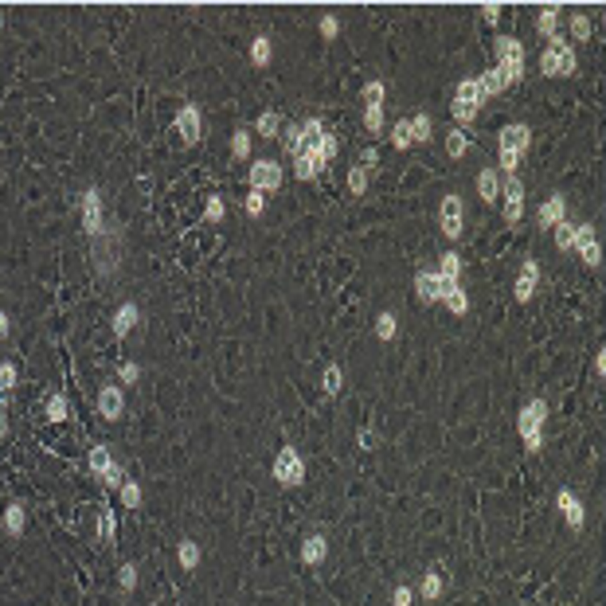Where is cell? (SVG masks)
<instances>
[{"label": "cell", "mask_w": 606, "mask_h": 606, "mask_svg": "<svg viewBox=\"0 0 606 606\" xmlns=\"http://www.w3.org/2000/svg\"><path fill=\"white\" fill-rule=\"evenodd\" d=\"M223 215H227V200H223V196H207L204 223H223Z\"/></svg>", "instance_id": "cell-45"}, {"label": "cell", "mask_w": 606, "mask_h": 606, "mask_svg": "<svg viewBox=\"0 0 606 606\" xmlns=\"http://www.w3.org/2000/svg\"><path fill=\"white\" fill-rule=\"evenodd\" d=\"M16 379H20V368H16L12 360H4L0 364V395H8L16 387Z\"/></svg>", "instance_id": "cell-48"}, {"label": "cell", "mask_w": 606, "mask_h": 606, "mask_svg": "<svg viewBox=\"0 0 606 606\" xmlns=\"http://www.w3.org/2000/svg\"><path fill=\"white\" fill-rule=\"evenodd\" d=\"M414 294H419L422 305L442 302V282H438V274L434 270H419V274H414Z\"/></svg>", "instance_id": "cell-19"}, {"label": "cell", "mask_w": 606, "mask_h": 606, "mask_svg": "<svg viewBox=\"0 0 606 606\" xmlns=\"http://www.w3.org/2000/svg\"><path fill=\"white\" fill-rule=\"evenodd\" d=\"M137 321H141V309L134 302H126V305H118V309H114V333L118 337H129L137 329Z\"/></svg>", "instance_id": "cell-23"}, {"label": "cell", "mask_w": 606, "mask_h": 606, "mask_svg": "<svg viewBox=\"0 0 606 606\" xmlns=\"http://www.w3.org/2000/svg\"><path fill=\"white\" fill-rule=\"evenodd\" d=\"M454 102H462V106H473V110H481V102H485V98H481V86H477V79H462V82H458V98H454Z\"/></svg>", "instance_id": "cell-32"}, {"label": "cell", "mask_w": 606, "mask_h": 606, "mask_svg": "<svg viewBox=\"0 0 606 606\" xmlns=\"http://www.w3.org/2000/svg\"><path fill=\"white\" fill-rule=\"evenodd\" d=\"M325 164L329 161H325V153H321V141H313V145H305L302 153L294 157V177L297 180H309L313 172H321Z\"/></svg>", "instance_id": "cell-15"}, {"label": "cell", "mask_w": 606, "mask_h": 606, "mask_svg": "<svg viewBox=\"0 0 606 606\" xmlns=\"http://www.w3.org/2000/svg\"><path fill=\"white\" fill-rule=\"evenodd\" d=\"M555 28H560V8L547 4L544 12H540V20H536V31H540L544 39H552V36H555Z\"/></svg>", "instance_id": "cell-36"}, {"label": "cell", "mask_w": 606, "mask_h": 606, "mask_svg": "<svg viewBox=\"0 0 606 606\" xmlns=\"http://www.w3.org/2000/svg\"><path fill=\"white\" fill-rule=\"evenodd\" d=\"M567 219V200H563V192H552L544 200V207H540V215H536V223L544 231H552V227H560V223Z\"/></svg>", "instance_id": "cell-17"}, {"label": "cell", "mask_w": 606, "mask_h": 606, "mask_svg": "<svg viewBox=\"0 0 606 606\" xmlns=\"http://www.w3.org/2000/svg\"><path fill=\"white\" fill-rule=\"evenodd\" d=\"M8 333H12V321H8V313L0 309V340H8Z\"/></svg>", "instance_id": "cell-60"}, {"label": "cell", "mask_w": 606, "mask_h": 606, "mask_svg": "<svg viewBox=\"0 0 606 606\" xmlns=\"http://www.w3.org/2000/svg\"><path fill=\"white\" fill-rule=\"evenodd\" d=\"M364 129H368L372 137L384 134V106H364Z\"/></svg>", "instance_id": "cell-41"}, {"label": "cell", "mask_w": 606, "mask_h": 606, "mask_svg": "<svg viewBox=\"0 0 606 606\" xmlns=\"http://www.w3.org/2000/svg\"><path fill=\"white\" fill-rule=\"evenodd\" d=\"M286 149H289L294 157L305 149V141H302V126H286Z\"/></svg>", "instance_id": "cell-53"}, {"label": "cell", "mask_w": 606, "mask_h": 606, "mask_svg": "<svg viewBox=\"0 0 606 606\" xmlns=\"http://www.w3.org/2000/svg\"><path fill=\"white\" fill-rule=\"evenodd\" d=\"M270 55H274V47H270V39L267 36H259V39H254V44H251V63H254V67H270Z\"/></svg>", "instance_id": "cell-39"}, {"label": "cell", "mask_w": 606, "mask_h": 606, "mask_svg": "<svg viewBox=\"0 0 606 606\" xmlns=\"http://www.w3.org/2000/svg\"><path fill=\"white\" fill-rule=\"evenodd\" d=\"M442 591H446V579H442V571H438V567H430L427 575H422V587H419V595H422L427 602H434Z\"/></svg>", "instance_id": "cell-31"}, {"label": "cell", "mask_w": 606, "mask_h": 606, "mask_svg": "<svg viewBox=\"0 0 606 606\" xmlns=\"http://www.w3.org/2000/svg\"><path fill=\"white\" fill-rule=\"evenodd\" d=\"M438 282H442V278H438ZM442 305L454 313V317H466V313H470L466 286H462V282H442Z\"/></svg>", "instance_id": "cell-18"}, {"label": "cell", "mask_w": 606, "mask_h": 606, "mask_svg": "<svg viewBox=\"0 0 606 606\" xmlns=\"http://www.w3.org/2000/svg\"><path fill=\"white\" fill-rule=\"evenodd\" d=\"M571 251H579V259H583L591 270L602 267V247H599V239H595L591 223H579L575 227V247H571Z\"/></svg>", "instance_id": "cell-8"}, {"label": "cell", "mask_w": 606, "mask_h": 606, "mask_svg": "<svg viewBox=\"0 0 606 606\" xmlns=\"http://www.w3.org/2000/svg\"><path fill=\"white\" fill-rule=\"evenodd\" d=\"M0 525H4V532L12 536V540L24 536V528H28V509H24L20 501H12V505L4 509V517H0Z\"/></svg>", "instance_id": "cell-22"}, {"label": "cell", "mask_w": 606, "mask_h": 606, "mask_svg": "<svg viewBox=\"0 0 606 606\" xmlns=\"http://www.w3.org/2000/svg\"><path fill=\"white\" fill-rule=\"evenodd\" d=\"M528 149H532V129H528L525 121H509V126L501 129V153L525 157Z\"/></svg>", "instance_id": "cell-14"}, {"label": "cell", "mask_w": 606, "mask_h": 606, "mask_svg": "<svg viewBox=\"0 0 606 606\" xmlns=\"http://www.w3.org/2000/svg\"><path fill=\"white\" fill-rule=\"evenodd\" d=\"M384 94H387V86L379 79L364 82V106H384Z\"/></svg>", "instance_id": "cell-47"}, {"label": "cell", "mask_w": 606, "mask_h": 606, "mask_svg": "<svg viewBox=\"0 0 606 606\" xmlns=\"http://www.w3.org/2000/svg\"><path fill=\"white\" fill-rule=\"evenodd\" d=\"M251 188L254 192H278L282 188V164L278 161H254L251 164Z\"/></svg>", "instance_id": "cell-11"}, {"label": "cell", "mask_w": 606, "mask_h": 606, "mask_svg": "<svg viewBox=\"0 0 606 606\" xmlns=\"http://www.w3.org/2000/svg\"><path fill=\"white\" fill-rule=\"evenodd\" d=\"M177 606H184V602H177Z\"/></svg>", "instance_id": "cell-63"}, {"label": "cell", "mask_w": 606, "mask_h": 606, "mask_svg": "<svg viewBox=\"0 0 606 606\" xmlns=\"http://www.w3.org/2000/svg\"><path fill=\"white\" fill-rule=\"evenodd\" d=\"M118 497H121V505H126V509H141V501H145V489L137 485V481H121V489H118Z\"/></svg>", "instance_id": "cell-37"}, {"label": "cell", "mask_w": 606, "mask_h": 606, "mask_svg": "<svg viewBox=\"0 0 606 606\" xmlns=\"http://www.w3.org/2000/svg\"><path fill=\"white\" fill-rule=\"evenodd\" d=\"M501 200H505V223H520V215H525V184H520V177H509L505 180V192H501Z\"/></svg>", "instance_id": "cell-13"}, {"label": "cell", "mask_w": 606, "mask_h": 606, "mask_svg": "<svg viewBox=\"0 0 606 606\" xmlns=\"http://www.w3.org/2000/svg\"><path fill=\"white\" fill-rule=\"evenodd\" d=\"M321 153H325V161H333V157L340 153V141L333 134H325V137H321Z\"/></svg>", "instance_id": "cell-56"}, {"label": "cell", "mask_w": 606, "mask_h": 606, "mask_svg": "<svg viewBox=\"0 0 606 606\" xmlns=\"http://www.w3.org/2000/svg\"><path fill=\"white\" fill-rule=\"evenodd\" d=\"M368 184H372V169L352 164V169H348V192H352V196H364V192H368Z\"/></svg>", "instance_id": "cell-34"}, {"label": "cell", "mask_w": 606, "mask_h": 606, "mask_svg": "<svg viewBox=\"0 0 606 606\" xmlns=\"http://www.w3.org/2000/svg\"><path fill=\"white\" fill-rule=\"evenodd\" d=\"M98 414L102 419H121L126 414V387L121 384H106L102 392H98Z\"/></svg>", "instance_id": "cell-16"}, {"label": "cell", "mask_w": 606, "mask_h": 606, "mask_svg": "<svg viewBox=\"0 0 606 606\" xmlns=\"http://www.w3.org/2000/svg\"><path fill=\"white\" fill-rule=\"evenodd\" d=\"M177 560H180V567H184V571H196V567H200V560H204L200 544H196V540H180Z\"/></svg>", "instance_id": "cell-30"}, {"label": "cell", "mask_w": 606, "mask_h": 606, "mask_svg": "<svg viewBox=\"0 0 606 606\" xmlns=\"http://www.w3.org/2000/svg\"><path fill=\"white\" fill-rule=\"evenodd\" d=\"M376 161H379L376 145H368V149H364V153H360V164H364V169H372V164H376Z\"/></svg>", "instance_id": "cell-58"}, {"label": "cell", "mask_w": 606, "mask_h": 606, "mask_svg": "<svg viewBox=\"0 0 606 606\" xmlns=\"http://www.w3.org/2000/svg\"><path fill=\"white\" fill-rule=\"evenodd\" d=\"M231 157H235V161H247V157H251V134H247V129H235V134H231Z\"/></svg>", "instance_id": "cell-43"}, {"label": "cell", "mask_w": 606, "mask_h": 606, "mask_svg": "<svg viewBox=\"0 0 606 606\" xmlns=\"http://www.w3.org/2000/svg\"><path fill=\"white\" fill-rule=\"evenodd\" d=\"M395 333H399V321H395V313H379L376 317V340H395Z\"/></svg>", "instance_id": "cell-40"}, {"label": "cell", "mask_w": 606, "mask_h": 606, "mask_svg": "<svg viewBox=\"0 0 606 606\" xmlns=\"http://www.w3.org/2000/svg\"><path fill=\"white\" fill-rule=\"evenodd\" d=\"M462 270H466V262H462V254L458 251H446L442 259H438V278L442 282H462Z\"/></svg>", "instance_id": "cell-25"}, {"label": "cell", "mask_w": 606, "mask_h": 606, "mask_svg": "<svg viewBox=\"0 0 606 606\" xmlns=\"http://www.w3.org/2000/svg\"><path fill=\"white\" fill-rule=\"evenodd\" d=\"M114 540H118V512H114V509H102V512H98V544L110 547Z\"/></svg>", "instance_id": "cell-27"}, {"label": "cell", "mask_w": 606, "mask_h": 606, "mask_svg": "<svg viewBox=\"0 0 606 606\" xmlns=\"http://www.w3.org/2000/svg\"><path fill=\"white\" fill-rule=\"evenodd\" d=\"M254 129H259V137H267V141H278V137H282V118H278L274 110H267V114H259Z\"/></svg>", "instance_id": "cell-33"}, {"label": "cell", "mask_w": 606, "mask_h": 606, "mask_svg": "<svg viewBox=\"0 0 606 606\" xmlns=\"http://www.w3.org/2000/svg\"><path fill=\"white\" fill-rule=\"evenodd\" d=\"M595 372H599V379H606V348L595 352Z\"/></svg>", "instance_id": "cell-59"}, {"label": "cell", "mask_w": 606, "mask_h": 606, "mask_svg": "<svg viewBox=\"0 0 606 606\" xmlns=\"http://www.w3.org/2000/svg\"><path fill=\"white\" fill-rule=\"evenodd\" d=\"M411 137H414V145H427V141H434V121H430L427 110H419V114L411 118Z\"/></svg>", "instance_id": "cell-28"}, {"label": "cell", "mask_w": 606, "mask_h": 606, "mask_svg": "<svg viewBox=\"0 0 606 606\" xmlns=\"http://www.w3.org/2000/svg\"><path fill=\"white\" fill-rule=\"evenodd\" d=\"M493 51H497V67H501V74H505V82H509V86L525 79V44H520V39L497 36Z\"/></svg>", "instance_id": "cell-4"}, {"label": "cell", "mask_w": 606, "mask_h": 606, "mask_svg": "<svg viewBox=\"0 0 606 606\" xmlns=\"http://www.w3.org/2000/svg\"><path fill=\"white\" fill-rule=\"evenodd\" d=\"M571 39H579V44H587V39H591V16H587V12H575V16H571Z\"/></svg>", "instance_id": "cell-46"}, {"label": "cell", "mask_w": 606, "mask_h": 606, "mask_svg": "<svg viewBox=\"0 0 606 606\" xmlns=\"http://www.w3.org/2000/svg\"><path fill=\"white\" fill-rule=\"evenodd\" d=\"M90 473L102 477L110 489H121V481H126V470L110 458V446H94V450H90Z\"/></svg>", "instance_id": "cell-6"}, {"label": "cell", "mask_w": 606, "mask_h": 606, "mask_svg": "<svg viewBox=\"0 0 606 606\" xmlns=\"http://www.w3.org/2000/svg\"><path fill=\"white\" fill-rule=\"evenodd\" d=\"M82 231L90 239H98L106 231V212H102V192L98 188H86L82 192Z\"/></svg>", "instance_id": "cell-7"}, {"label": "cell", "mask_w": 606, "mask_h": 606, "mask_svg": "<svg viewBox=\"0 0 606 606\" xmlns=\"http://www.w3.org/2000/svg\"><path fill=\"white\" fill-rule=\"evenodd\" d=\"M90 262H94V274L102 278H114L121 262V227L118 223H106V231L98 239H90Z\"/></svg>", "instance_id": "cell-1"}, {"label": "cell", "mask_w": 606, "mask_h": 606, "mask_svg": "<svg viewBox=\"0 0 606 606\" xmlns=\"http://www.w3.org/2000/svg\"><path fill=\"white\" fill-rule=\"evenodd\" d=\"M579 67L575 59V47L563 39V31H555L552 39H547L544 55H540V74H547V79H571Z\"/></svg>", "instance_id": "cell-2"}, {"label": "cell", "mask_w": 606, "mask_h": 606, "mask_svg": "<svg viewBox=\"0 0 606 606\" xmlns=\"http://www.w3.org/2000/svg\"><path fill=\"white\" fill-rule=\"evenodd\" d=\"M44 414H47V422H67V414H71V403H67V395H63V392L47 395V403H44Z\"/></svg>", "instance_id": "cell-29"}, {"label": "cell", "mask_w": 606, "mask_h": 606, "mask_svg": "<svg viewBox=\"0 0 606 606\" xmlns=\"http://www.w3.org/2000/svg\"><path fill=\"white\" fill-rule=\"evenodd\" d=\"M438 227H442V235L450 239V243H458L462 239V196H446L442 207H438Z\"/></svg>", "instance_id": "cell-10"}, {"label": "cell", "mask_w": 606, "mask_h": 606, "mask_svg": "<svg viewBox=\"0 0 606 606\" xmlns=\"http://www.w3.org/2000/svg\"><path fill=\"white\" fill-rule=\"evenodd\" d=\"M552 231H555V251H563V254H567L571 247H575V223H567V219H563L560 227H552Z\"/></svg>", "instance_id": "cell-42"}, {"label": "cell", "mask_w": 606, "mask_h": 606, "mask_svg": "<svg viewBox=\"0 0 606 606\" xmlns=\"http://www.w3.org/2000/svg\"><path fill=\"white\" fill-rule=\"evenodd\" d=\"M325 555H329V540L321 532H313V536L302 540V563H305V567H321Z\"/></svg>", "instance_id": "cell-21"}, {"label": "cell", "mask_w": 606, "mask_h": 606, "mask_svg": "<svg viewBox=\"0 0 606 606\" xmlns=\"http://www.w3.org/2000/svg\"><path fill=\"white\" fill-rule=\"evenodd\" d=\"M356 442H360L364 450H368V446H372V430H360V434H356Z\"/></svg>", "instance_id": "cell-61"}, {"label": "cell", "mask_w": 606, "mask_h": 606, "mask_svg": "<svg viewBox=\"0 0 606 606\" xmlns=\"http://www.w3.org/2000/svg\"><path fill=\"white\" fill-rule=\"evenodd\" d=\"M177 134H180V141L184 145H200V137H204V114H200V106H180V114H177Z\"/></svg>", "instance_id": "cell-9"}, {"label": "cell", "mask_w": 606, "mask_h": 606, "mask_svg": "<svg viewBox=\"0 0 606 606\" xmlns=\"http://www.w3.org/2000/svg\"><path fill=\"white\" fill-rule=\"evenodd\" d=\"M321 387H325V395H340V387H344V372H340V364H325V372H321Z\"/></svg>", "instance_id": "cell-35"}, {"label": "cell", "mask_w": 606, "mask_h": 606, "mask_svg": "<svg viewBox=\"0 0 606 606\" xmlns=\"http://www.w3.org/2000/svg\"><path fill=\"white\" fill-rule=\"evenodd\" d=\"M536 286H540V267L532 259L520 267V274H517V286H512V294H517V302H532V294H536Z\"/></svg>", "instance_id": "cell-20"}, {"label": "cell", "mask_w": 606, "mask_h": 606, "mask_svg": "<svg viewBox=\"0 0 606 606\" xmlns=\"http://www.w3.org/2000/svg\"><path fill=\"white\" fill-rule=\"evenodd\" d=\"M8 434V414H4V407H0V438Z\"/></svg>", "instance_id": "cell-62"}, {"label": "cell", "mask_w": 606, "mask_h": 606, "mask_svg": "<svg viewBox=\"0 0 606 606\" xmlns=\"http://www.w3.org/2000/svg\"><path fill=\"white\" fill-rule=\"evenodd\" d=\"M321 137H325L321 118H305V121H302V141H305V145H313V141H321Z\"/></svg>", "instance_id": "cell-50"}, {"label": "cell", "mask_w": 606, "mask_h": 606, "mask_svg": "<svg viewBox=\"0 0 606 606\" xmlns=\"http://www.w3.org/2000/svg\"><path fill=\"white\" fill-rule=\"evenodd\" d=\"M392 145H395V149H411V145H414V137H411V118H403V121H395V126H392Z\"/></svg>", "instance_id": "cell-44"}, {"label": "cell", "mask_w": 606, "mask_h": 606, "mask_svg": "<svg viewBox=\"0 0 606 606\" xmlns=\"http://www.w3.org/2000/svg\"><path fill=\"white\" fill-rule=\"evenodd\" d=\"M270 473H274V481H278V485L297 489V485L305 481V458L294 450V446H282L278 458H274V466H270Z\"/></svg>", "instance_id": "cell-5"}, {"label": "cell", "mask_w": 606, "mask_h": 606, "mask_svg": "<svg viewBox=\"0 0 606 606\" xmlns=\"http://www.w3.org/2000/svg\"><path fill=\"white\" fill-rule=\"evenodd\" d=\"M555 509L563 512V520H567L571 532H579V528L587 525V509H583V501L575 497V489H560V493H555Z\"/></svg>", "instance_id": "cell-12"}, {"label": "cell", "mask_w": 606, "mask_h": 606, "mask_svg": "<svg viewBox=\"0 0 606 606\" xmlns=\"http://www.w3.org/2000/svg\"><path fill=\"white\" fill-rule=\"evenodd\" d=\"M477 86H481V98H497L501 90H509V82H505L501 67H489L485 74H477Z\"/></svg>", "instance_id": "cell-26"}, {"label": "cell", "mask_w": 606, "mask_h": 606, "mask_svg": "<svg viewBox=\"0 0 606 606\" xmlns=\"http://www.w3.org/2000/svg\"><path fill=\"white\" fill-rule=\"evenodd\" d=\"M243 207H247V215H251V219H259V215L267 212V196L251 188V192H247V200H243Z\"/></svg>", "instance_id": "cell-51"}, {"label": "cell", "mask_w": 606, "mask_h": 606, "mask_svg": "<svg viewBox=\"0 0 606 606\" xmlns=\"http://www.w3.org/2000/svg\"><path fill=\"white\" fill-rule=\"evenodd\" d=\"M481 16H485V24H497L501 20V4H481Z\"/></svg>", "instance_id": "cell-57"}, {"label": "cell", "mask_w": 606, "mask_h": 606, "mask_svg": "<svg viewBox=\"0 0 606 606\" xmlns=\"http://www.w3.org/2000/svg\"><path fill=\"white\" fill-rule=\"evenodd\" d=\"M466 149H470V134H466V129H450V134H446V153H450L454 161L466 157Z\"/></svg>", "instance_id": "cell-38"}, {"label": "cell", "mask_w": 606, "mask_h": 606, "mask_svg": "<svg viewBox=\"0 0 606 606\" xmlns=\"http://www.w3.org/2000/svg\"><path fill=\"white\" fill-rule=\"evenodd\" d=\"M544 422H547V399H532V403L520 407L517 430H520V442H525L528 454L544 450Z\"/></svg>", "instance_id": "cell-3"}, {"label": "cell", "mask_w": 606, "mask_h": 606, "mask_svg": "<svg viewBox=\"0 0 606 606\" xmlns=\"http://www.w3.org/2000/svg\"><path fill=\"white\" fill-rule=\"evenodd\" d=\"M477 196L485 204H497L501 200V172L497 169H481V177H477Z\"/></svg>", "instance_id": "cell-24"}, {"label": "cell", "mask_w": 606, "mask_h": 606, "mask_svg": "<svg viewBox=\"0 0 606 606\" xmlns=\"http://www.w3.org/2000/svg\"><path fill=\"white\" fill-rule=\"evenodd\" d=\"M392 606H414V591H411L407 583H399V587L392 591Z\"/></svg>", "instance_id": "cell-54"}, {"label": "cell", "mask_w": 606, "mask_h": 606, "mask_svg": "<svg viewBox=\"0 0 606 606\" xmlns=\"http://www.w3.org/2000/svg\"><path fill=\"white\" fill-rule=\"evenodd\" d=\"M137 379H141V364L126 360V364H121V368H118V384H121V387H134Z\"/></svg>", "instance_id": "cell-52"}, {"label": "cell", "mask_w": 606, "mask_h": 606, "mask_svg": "<svg viewBox=\"0 0 606 606\" xmlns=\"http://www.w3.org/2000/svg\"><path fill=\"white\" fill-rule=\"evenodd\" d=\"M118 587H121V591H137V563H121V567H118Z\"/></svg>", "instance_id": "cell-49"}, {"label": "cell", "mask_w": 606, "mask_h": 606, "mask_svg": "<svg viewBox=\"0 0 606 606\" xmlns=\"http://www.w3.org/2000/svg\"><path fill=\"white\" fill-rule=\"evenodd\" d=\"M337 31H340V20H337V16H321V36H325V39H337Z\"/></svg>", "instance_id": "cell-55"}]
</instances>
